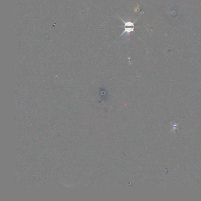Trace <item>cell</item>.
Here are the masks:
<instances>
[{"label": "cell", "instance_id": "1", "mask_svg": "<svg viewBox=\"0 0 201 201\" xmlns=\"http://www.w3.org/2000/svg\"><path fill=\"white\" fill-rule=\"evenodd\" d=\"M121 20L124 23V31L121 34V35H124V34L126 33L127 34H129L131 32H133L134 31V22H125L123 19L120 18Z\"/></svg>", "mask_w": 201, "mask_h": 201}]
</instances>
